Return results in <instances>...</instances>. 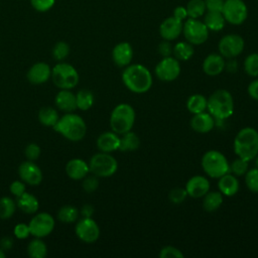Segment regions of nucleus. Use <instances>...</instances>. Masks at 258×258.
<instances>
[{
    "label": "nucleus",
    "mask_w": 258,
    "mask_h": 258,
    "mask_svg": "<svg viewBox=\"0 0 258 258\" xmlns=\"http://www.w3.org/2000/svg\"><path fill=\"white\" fill-rule=\"evenodd\" d=\"M122 82L132 93L144 94L151 89L152 75L149 70L141 63H133L124 68Z\"/></svg>",
    "instance_id": "f257e3e1"
},
{
    "label": "nucleus",
    "mask_w": 258,
    "mask_h": 258,
    "mask_svg": "<svg viewBox=\"0 0 258 258\" xmlns=\"http://www.w3.org/2000/svg\"><path fill=\"white\" fill-rule=\"evenodd\" d=\"M235 154L247 161H250L258 154V131L252 127L242 128L234 139Z\"/></svg>",
    "instance_id": "f03ea898"
},
{
    "label": "nucleus",
    "mask_w": 258,
    "mask_h": 258,
    "mask_svg": "<svg viewBox=\"0 0 258 258\" xmlns=\"http://www.w3.org/2000/svg\"><path fill=\"white\" fill-rule=\"evenodd\" d=\"M53 130L70 141H80L87 133V125L84 119L74 113H67L58 119L52 127Z\"/></svg>",
    "instance_id": "7ed1b4c3"
},
{
    "label": "nucleus",
    "mask_w": 258,
    "mask_h": 258,
    "mask_svg": "<svg viewBox=\"0 0 258 258\" xmlns=\"http://www.w3.org/2000/svg\"><path fill=\"white\" fill-rule=\"evenodd\" d=\"M207 110L215 120H225L229 118L234 112V99L232 94L225 89L216 90L208 98Z\"/></svg>",
    "instance_id": "20e7f679"
},
{
    "label": "nucleus",
    "mask_w": 258,
    "mask_h": 258,
    "mask_svg": "<svg viewBox=\"0 0 258 258\" xmlns=\"http://www.w3.org/2000/svg\"><path fill=\"white\" fill-rule=\"evenodd\" d=\"M135 118L136 115L134 108L127 103H121L111 112L109 121L110 127L112 131L121 135L132 129L135 123Z\"/></svg>",
    "instance_id": "39448f33"
},
{
    "label": "nucleus",
    "mask_w": 258,
    "mask_h": 258,
    "mask_svg": "<svg viewBox=\"0 0 258 258\" xmlns=\"http://www.w3.org/2000/svg\"><path fill=\"white\" fill-rule=\"evenodd\" d=\"M202 167L205 173L213 178H219L229 172V162L219 150H209L202 157Z\"/></svg>",
    "instance_id": "423d86ee"
},
{
    "label": "nucleus",
    "mask_w": 258,
    "mask_h": 258,
    "mask_svg": "<svg viewBox=\"0 0 258 258\" xmlns=\"http://www.w3.org/2000/svg\"><path fill=\"white\" fill-rule=\"evenodd\" d=\"M53 84L61 89L71 90L75 88L79 83L78 71L68 62H59L55 64L51 70V77Z\"/></svg>",
    "instance_id": "0eeeda50"
},
{
    "label": "nucleus",
    "mask_w": 258,
    "mask_h": 258,
    "mask_svg": "<svg viewBox=\"0 0 258 258\" xmlns=\"http://www.w3.org/2000/svg\"><path fill=\"white\" fill-rule=\"evenodd\" d=\"M89 168L90 172L98 177H110L117 171L118 162L110 153L100 151L91 157Z\"/></svg>",
    "instance_id": "6e6552de"
},
{
    "label": "nucleus",
    "mask_w": 258,
    "mask_h": 258,
    "mask_svg": "<svg viewBox=\"0 0 258 258\" xmlns=\"http://www.w3.org/2000/svg\"><path fill=\"white\" fill-rule=\"evenodd\" d=\"M182 33L187 42L196 45L203 44L209 37V29L206 24L197 18H188L182 26Z\"/></svg>",
    "instance_id": "1a4fd4ad"
},
{
    "label": "nucleus",
    "mask_w": 258,
    "mask_h": 258,
    "mask_svg": "<svg viewBox=\"0 0 258 258\" xmlns=\"http://www.w3.org/2000/svg\"><path fill=\"white\" fill-rule=\"evenodd\" d=\"M222 14L227 22L240 25L247 19L248 8L243 0H225Z\"/></svg>",
    "instance_id": "9d476101"
},
{
    "label": "nucleus",
    "mask_w": 258,
    "mask_h": 258,
    "mask_svg": "<svg viewBox=\"0 0 258 258\" xmlns=\"http://www.w3.org/2000/svg\"><path fill=\"white\" fill-rule=\"evenodd\" d=\"M245 41L242 36L238 34H227L223 36L219 43V53L225 58H235L244 50Z\"/></svg>",
    "instance_id": "9b49d317"
},
{
    "label": "nucleus",
    "mask_w": 258,
    "mask_h": 258,
    "mask_svg": "<svg viewBox=\"0 0 258 258\" xmlns=\"http://www.w3.org/2000/svg\"><path fill=\"white\" fill-rule=\"evenodd\" d=\"M180 64L174 56L162 57L156 64L154 73L161 82H172L176 80L180 74Z\"/></svg>",
    "instance_id": "f8f14e48"
},
{
    "label": "nucleus",
    "mask_w": 258,
    "mask_h": 258,
    "mask_svg": "<svg viewBox=\"0 0 258 258\" xmlns=\"http://www.w3.org/2000/svg\"><path fill=\"white\" fill-rule=\"evenodd\" d=\"M54 219L48 213H39L35 215L29 222L30 235L35 238H43L48 236L54 229Z\"/></svg>",
    "instance_id": "ddd939ff"
},
{
    "label": "nucleus",
    "mask_w": 258,
    "mask_h": 258,
    "mask_svg": "<svg viewBox=\"0 0 258 258\" xmlns=\"http://www.w3.org/2000/svg\"><path fill=\"white\" fill-rule=\"evenodd\" d=\"M77 237L85 243H94L100 237V228L92 218L81 219L75 227Z\"/></svg>",
    "instance_id": "4468645a"
},
{
    "label": "nucleus",
    "mask_w": 258,
    "mask_h": 258,
    "mask_svg": "<svg viewBox=\"0 0 258 258\" xmlns=\"http://www.w3.org/2000/svg\"><path fill=\"white\" fill-rule=\"evenodd\" d=\"M18 174L24 183L38 185L42 180V171L37 164L31 160L23 161L18 167Z\"/></svg>",
    "instance_id": "2eb2a0df"
},
{
    "label": "nucleus",
    "mask_w": 258,
    "mask_h": 258,
    "mask_svg": "<svg viewBox=\"0 0 258 258\" xmlns=\"http://www.w3.org/2000/svg\"><path fill=\"white\" fill-rule=\"evenodd\" d=\"M184 188L190 198H203L210 190V181L204 175H194L186 181Z\"/></svg>",
    "instance_id": "dca6fc26"
},
{
    "label": "nucleus",
    "mask_w": 258,
    "mask_h": 258,
    "mask_svg": "<svg viewBox=\"0 0 258 258\" xmlns=\"http://www.w3.org/2000/svg\"><path fill=\"white\" fill-rule=\"evenodd\" d=\"M182 26L183 23L181 20L170 16L161 22L159 26L160 36L165 40H174L181 34Z\"/></svg>",
    "instance_id": "f3484780"
},
{
    "label": "nucleus",
    "mask_w": 258,
    "mask_h": 258,
    "mask_svg": "<svg viewBox=\"0 0 258 258\" xmlns=\"http://www.w3.org/2000/svg\"><path fill=\"white\" fill-rule=\"evenodd\" d=\"M133 58V48L129 42L123 41L116 44L112 50V59L119 68L129 66Z\"/></svg>",
    "instance_id": "a211bd4d"
},
{
    "label": "nucleus",
    "mask_w": 258,
    "mask_h": 258,
    "mask_svg": "<svg viewBox=\"0 0 258 258\" xmlns=\"http://www.w3.org/2000/svg\"><path fill=\"white\" fill-rule=\"evenodd\" d=\"M27 80L34 85H41L48 81L51 77V69L44 61H38L34 63L27 72Z\"/></svg>",
    "instance_id": "6ab92c4d"
},
{
    "label": "nucleus",
    "mask_w": 258,
    "mask_h": 258,
    "mask_svg": "<svg viewBox=\"0 0 258 258\" xmlns=\"http://www.w3.org/2000/svg\"><path fill=\"white\" fill-rule=\"evenodd\" d=\"M202 68L203 72L210 77L219 76L225 71V57L220 53H210L204 59Z\"/></svg>",
    "instance_id": "aec40b11"
},
{
    "label": "nucleus",
    "mask_w": 258,
    "mask_h": 258,
    "mask_svg": "<svg viewBox=\"0 0 258 258\" xmlns=\"http://www.w3.org/2000/svg\"><path fill=\"white\" fill-rule=\"evenodd\" d=\"M190 127L198 133H208L213 130L215 126V118L209 112H202L194 114L190 119Z\"/></svg>",
    "instance_id": "412c9836"
},
{
    "label": "nucleus",
    "mask_w": 258,
    "mask_h": 258,
    "mask_svg": "<svg viewBox=\"0 0 258 258\" xmlns=\"http://www.w3.org/2000/svg\"><path fill=\"white\" fill-rule=\"evenodd\" d=\"M90 172L89 163L81 158H73L66 164L67 175L74 180H81Z\"/></svg>",
    "instance_id": "4be33fe9"
},
{
    "label": "nucleus",
    "mask_w": 258,
    "mask_h": 258,
    "mask_svg": "<svg viewBox=\"0 0 258 258\" xmlns=\"http://www.w3.org/2000/svg\"><path fill=\"white\" fill-rule=\"evenodd\" d=\"M120 137L114 131L104 132L99 135L97 139V147L102 152L111 153L116 150H119Z\"/></svg>",
    "instance_id": "5701e85b"
},
{
    "label": "nucleus",
    "mask_w": 258,
    "mask_h": 258,
    "mask_svg": "<svg viewBox=\"0 0 258 258\" xmlns=\"http://www.w3.org/2000/svg\"><path fill=\"white\" fill-rule=\"evenodd\" d=\"M54 102L56 107L66 113H72L77 109L76 95L71 90L61 89L56 94Z\"/></svg>",
    "instance_id": "b1692460"
},
{
    "label": "nucleus",
    "mask_w": 258,
    "mask_h": 258,
    "mask_svg": "<svg viewBox=\"0 0 258 258\" xmlns=\"http://www.w3.org/2000/svg\"><path fill=\"white\" fill-rule=\"evenodd\" d=\"M218 187L219 191H221L223 196L233 197L238 192L240 188V183L236 175L227 172L226 174L219 177Z\"/></svg>",
    "instance_id": "393cba45"
},
{
    "label": "nucleus",
    "mask_w": 258,
    "mask_h": 258,
    "mask_svg": "<svg viewBox=\"0 0 258 258\" xmlns=\"http://www.w3.org/2000/svg\"><path fill=\"white\" fill-rule=\"evenodd\" d=\"M16 206L25 214H34L39 209V202L33 195L24 191L16 198Z\"/></svg>",
    "instance_id": "a878e982"
},
{
    "label": "nucleus",
    "mask_w": 258,
    "mask_h": 258,
    "mask_svg": "<svg viewBox=\"0 0 258 258\" xmlns=\"http://www.w3.org/2000/svg\"><path fill=\"white\" fill-rule=\"evenodd\" d=\"M121 135L122 136L120 137V144H119L120 151L128 152V151H134L139 148L140 138L135 132H132L130 130Z\"/></svg>",
    "instance_id": "bb28decb"
},
{
    "label": "nucleus",
    "mask_w": 258,
    "mask_h": 258,
    "mask_svg": "<svg viewBox=\"0 0 258 258\" xmlns=\"http://www.w3.org/2000/svg\"><path fill=\"white\" fill-rule=\"evenodd\" d=\"M224 198L221 191H208L203 197V208L206 212L212 213L217 211L223 204Z\"/></svg>",
    "instance_id": "cd10ccee"
},
{
    "label": "nucleus",
    "mask_w": 258,
    "mask_h": 258,
    "mask_svg": "<svg viewBox=\"0 0 258 258\" xmlns=\"http://www.w3.org/2000/svg\"><path fill=\"white\" fill-rule=\"evenodd\" d=\"M225 18L222 12H215V11H208L205 15L204 23L208 27L209 30L213 31H220L225 26Z\"/></svg>",
    "instance_id": "c85d7f7f"
},
{
    "label": "nucleus",
    "mask_w": 258,
    "mask_h": 258,
    "mask_svg": "<svg viewBox=\"0 0 258 258\" xmlns=\"http://www.w3.org/2000/svg\"><path fill=\"white\" fill-rule=\"evenodd\" d=\"M208 98L202 94H194L186 101V109L194 115L205 112L207 110Z\"/></svg>",
    "instance_id": "c756f323"
},
{
    "label": "nucleus",
    "mask_w": 258,
    "mask_h": 258,
    "mask_svg": "<svg viewBox=\"0 0 258 258\" xmlns=\"http://www.w3.org/2000/svg\"><path fill=\"white\" fill-rule=\"evenodd\" d=\"M195 53V49L191 43L187 41H179L173 45L172 54L177 60L185 61L192 57Z\"/></svg>",
    "instance_id": "7c9ffc66"
},
{
    "label": "nucleus",
    "mask_w": 258,
    "mask_h": 258,
    "mask_svg": "<svg viewBox=\"0 0 258 258\" xmlns=\"http://www.w3.org/2000/svg\"><path fill=\"white\" fill-rule=\"evenodd\" d=\"M27 254L31 258H44L47 254L46 244L41 238L31 240L27 245Z\"/></svg>",
    "instance_id": "2f4dec72"
},
{
    "label": "nucleus",
    "mask_w": 258,
    "mask_h": 258,
    "mask_svg": "<svg viewBox=\"0 0 258 258\" xmlns=\"http://www.w3.org/2000/svg\"><path fill=\"white\" fill-rule=\"evenodd\" d=\"M59 116L55 109L51 107H43L38 112V121L47 127H53L58 121Z\"/></svg>",
    "instance_id": "473e14b6"
},
{
    "label": "nucleus",
    "mask_w": 258,
    "mask_h": 258,
    "mask_svg": "<svg viewBox=\"0 0 258 258\" xmlns=\"http://www.w3.org/2000/svg\"><path fill=\"white\" fill-rule=\"evenodd\" d=\"M94 95L91 91L83 89L80 90L76 94V102H77V109H80L82 111H87L92 108L94 105Z\"/></svg>",
    "instance_id": "72a5a7b5"
},
{
    "label": "nucleus",
    "mask_w": 258,
    "mask_h": 258,
    "mask_svg": "<svg viewBox=\"0 0 258 258\" xmlns=\"http://www.w3.org/2000/svg\"><path fill=\"white\" fill-rule=\"evenodd\" d=\"M80 215L79 210L74 206H63L57 212V219L62 223H74L78 220Z\"/></svg>",
    "instance_id": "f704fd0d"
},
{
    "label": "nucleus",
    "mask_w": 258,
    "mask_h": 258,
    "mask_svg": "<svg viewBox=\"0 0 258 258\" xmlns=\"http://www.w3.org/2000/svg\"><path fill=\"white\" fill-rule=\"evenodd\" d=\"M16 203L9 197H3L0 199V219L8 220L15 213Z\"/></svg>",
    "instance_id": "c9c22d12"
},
{
    "label": "nucleus",
    "mask_w": 258,
    "mask_h": 258,
    "mask_svg": "<svg viewBox=\"0 0 258 258\" xmlns=\"http://www.w3.org/2000/svg\"><path fill=\"white\" fill-rule=\"evenodd\" d=\"M186 12L189 18H199L206 12V4L204 0H190L186 4Z\"/></svg>",
    "instance_id": "e433bc0d"
},
{
    "label": "nucleus",
    "mask_w": 258,
    "mask_h": 258,
    "mask_svg": "<svg viewBox=\"0 0 258 258\" xmlns=\"http://www.w3.org/2000/svg\"><path fill=\"white\" fill-rule=\"evenodd\" d=\"M244 71L250 77H258V52L250 53L245 58Z\"/></svg>",
    "instance_id": "4c0bfd02"
},
{
    "label": "nucleus",
    "mask_w": 258,
    "mask_h": 258,
    "mask_svg": "<svg viewBox=\"0 0 258 258\" xmlns=\"http://www.w3.org/2000/svg\"><path fill=\"white\" fill-rule=\"evenodd\" d=\"M248 169H249L248 161L243 158H240V157L234 159L231 162V164H229V172L231 171V173L236 176L245 175V173L247 172Z\"/></svg>",
    "instance_id": "58836bf2"
},
{
    "label": "nucleus",
    "mask_w": 258,
    "mask_h": 258,
    "mask_svg": "<svg viewBox=\"0 0 258 258\" xmlns=\"http://www.w3.org/2000/svg\"><path fill=\"white\" fill-rule=\"evenodd\" d=\"M245 183L252 192H258V168L248 169L245 173Z\"/></svg>",
    "instance_id": "ea45409f"
},
{
    "label": "nucleus",
    "mask_w": 258,
    "mask_h": 258,
    "mask_svg": "<svg viewBox=\"0 0 258 258\" xmlns=\"http://www.w3.org/2000/svg\"><path fill=\"white\" fill-rule=\"evenodd\" d=\"M70 53V46L64 41H58L54 44L52 48V56L55 60H63L68 57Z\"/></svg>",
    "instance_id": "a19ab883"
},
{
    "label": "nucleus",
    "mask_w": 258,
    "mask_h": 258,
    "mask_svg": "<svg viewBox=\"0 0 258 258\" xmlns=\"http://www.w3.org/2000/svg\"><path fill=\"white\" fill-rule=\"evenodd\" d=\"M83 188L86 192L92 194L99 187V177L95 174L87 175L83 178Z\"/></svg>",
    "instance_id": "79ce46f5"
},
{
    "label": "nucleus",
    "mask_w": 258,
    "mask_h": 258,
    "mask_svg": "<svg viewBox=\"0 0 258 258\" xmlns=\"http://www.w3.org/2000/svg\"><path fill=\"white\" fill-rule=\"evenodd\" d=\"M187 197V192L185 190V188H181V187H175L173 189H171L168 194V199L170 201V203L174 204V205H179L181 203H183L185 201Z\"/></svg>",
    "instance_id": "37998d69"
},
{
    "label": "nucleus",
    "mask_w": 258,
    "mask_h": 258,
    "mask_svg": "<svg viewBox=\"0 0 258 258\" xmlns=\"http://www.w3.org/2000/svg\"><path fill=\"white\" fill-rule=\"evenodd\" d=\"M160 258H183L182 252L174 246H164L159 252Z\"/></svg>",
    "instance_id": "c03bdc74"
},
{
    "label": "nucleus",
    "mask_w": 258,
    "mask_h": 258,
    "mask_svg": "<svg viewBox=\"0 0 258 258\" xmlns=\"http://www.w3.org/2000/svg\"><path fill=\"white\" fill-rule=\"evenodd\" d=\"M55 0H30L31 6L38 12H46L54 5Z\"/></svg>",
    "instance_id": "a18cd8bd"
},
{
    "label": "nucleus",
    "mask_w": 258,
    "mask_h": 258,
    "mask_svg": "<svg viewBox=\"0 0 258 258\" xmlns=\"http://www.w3.org/2000/svg\"><path fill=\"white\" fill-rule=\"evenodd\" d=\"M40 147L36 143H29L25 149H24V154L28 160L34 161L40 156Z\"/></svg>",
    "instance_id": "49530a36"
},
{
    "label": "nucleus",
    "mask_w": 258,
    "mask_h": 258,
    "mask_svg": "<svg viewBox=\"0 0 258 258\" xmlns=\"http://www.w3.org/2000/svg\"><path fill=\"white\" fill-rule=\"evenodd\" d=\"M13 233L16 236V238H18V239H26L30 235L29 226L24 223H18L14 227Z\"/></svg>",
    "instance_id": "de8ad7c7"
},
{
    "label": "nucleus",
    "mask_w": 258,
    "mask_h": 258,
    "mask_svg": "<svg viewBox=\"0 0 258 258\" xmlns=\"http://www.w3.org/2000/svg\"><path fill=\"white\" fill-rule=\"evenodd\" d=\"M157 50L158 53L162 56V57H167V56H171L172 54V50H173V46L170 43L169 40H165L163 39L157 46Z\"/></svg>",
    "instance_id": "09e8293b"
},
{
    "label": "nucleus",
    "mask_w": 258,
    "mask_h": 258,
    "mask_svg": "<svg viewBox=\"0 0 258 258\" xmlns=\"http://www.w3.org/2000/svg\"><path fill=\"white\" fill-rule=\"evenodd\" d=\"M10 192L15 196L16 198L20 197L24 191H25V184L24 181L22 180H14L11 182L10 186H9Z\"/></svg>",
    "instance_id": "8fccbe9b"
},
{
    "label": "nucleus",
    "mask_w": 258,
    "mask_h": 258,
    "mask_svg": "<svg viewBox=\"0 0 258 258\" xmlns=\"http://www.w3.org/2000/svg\"><path fill=\"white\" fill-rule=\"evenodd\" d=\"M206 4V9L208 11H215V12H222L225 0H204Z\"/></svg>",
    "instance_id": "3c124183"
},
{
    "label": "nucleus",
    "mask_w": 258,
    "mask_h": 258,
    "mask_svg": "<svg viewBox=\"0 0 258 258\" xmlns=\"http://www.w3.org/2000/svg\"><path fill=\"white\" fill-rule=\"evenodd\" d=\"M247 91H248L249 96H250L252 99L258 101V79L252 81V82L249 84Z\"/></svg>",
    "instance_id": "603ef678"
},
{
    "label": "nucleus",
    "mask_w": 258,
    "mask_h": 258,
    "mask_svg": "<svg viewBox=\"0 0 258 258\" xmlns=\"http://www.w3.org/2000/svg\"><path fill=\"white\" fill-rule=\"evenodd\" d=\"M238 70V62L235 58H228V61H225V71L230 74H235Z\"/></svg>",
    "instance_id": "864d4df0"
},
{
    "label": "nucleus",
    "mask_w": 258,
    "mask_h": 258,
    "mask_svg": "<svg viewBox=\"0 0 258 258\" xmlns=\"http://www.w3.org/2000/svg\"><path fill=\"white\" fill-rule=\"evenodd\" d=\"M173 17L179 19V20H184L186 17H187V12H186V9L185 7H182V6H178L176 7L174 10H173Z\"/></svg>",
    "instance_id": "5fc2aeb1"
},
{
    "label": "nucleus",
    "mask_w": 258,
    "mask_h": 258,
    "mask_svg": "<svg viewBox=\"0 0 258 258\" xmlns=\"http://www.w3.org/2000/svg\"><path fill=\"white\" fill-rule=\"evenodd\" d=\"M93 214H94V207L92 205L86 204L82 207L81 215L83 216V218H92Z\"/></svg>",
    "instance_id": "6e6d98bb"
},
{
    "label": "nucleus",
    "mask_w": 258,
    "mask_h": 258,
    "mask_svg": "<svg viewBox=\"0 0 258 258\" xmlns=\"http://www.w3.org/2000/svg\"><path fill=\"white\" fill-rule=\"evenodd\" d=\"M13 247V240L10 237H3L0 240V248L4 251L10 250Z\"/></svg>",
    "instance_id": "4d7b16f0"
},
{
    "label": "nucleus",
    "mask_w": 258,
    "mask_h": 258,
    "mask_svg": "<svg viewBox=\"0 0 258 258\" xmlns=\"http://www.w3.org/2000/svg\"><path fill=\"white\" fill-rule=\"evenodd\" d=\"M5 256H6V254H5L4 250L0 248V258H5Z\"/></svg>",
    "instance_id": "13d9d810"
},
{
    "label": "nucleus",
    "mask_w": 258,
    "mask_h": 258,
    "mask_svg": "<svg viewBox=\"0 0 258 258\" xmlns=\"http://www.w3.org/2000/svg\"><path fill=\"white\" fill-rule=\"evenodd\" d=\"M254 159H255V165H256V167L258 168V154L256 155V157H255Z\"/></svg>",
    "instance_id": "bf43d9fd"
}]
</instances>
